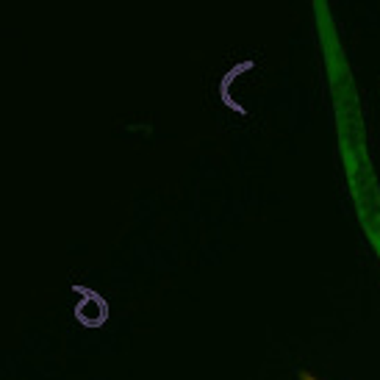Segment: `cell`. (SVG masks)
Masks as SVG:
<instances>
[{
	"label": "cell",
	"mask_w": 380,
	"mask_h": 380,
	"mask_svg": "<svg viewBox=\"0 0 380 380\" xmlns=\"http://www.w3.org/2000/svg\"><path fill=\"white\" fill-rule=\"evenodd\" d=\"M300 380H319V378H314V375H308V372H300Z\"/></svg>",
	"instance_id": "1"
}]
</instances>
